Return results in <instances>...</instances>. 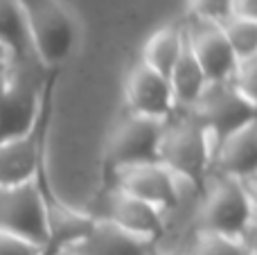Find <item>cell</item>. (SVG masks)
Listing matches in <instances>:
<instances>
[{
    "mask_svg": "<svg viewBox=\"0 0 257 255\" xmlns=\"http://www.w3.org/2000/svg\"><path fill=\"white\" fill-rule=\"evenodd\" d=\"M199 230L219 233L241 239L255 253V192L253 179L237 181L228 176L210 174L201 190Z\"/></svg>",
    "mask_w": 257,
    "mask_h": 255,
    "instance_id": "cell-1",
    "label": "cell"
},
{
    "mask_svg": "<svg viewBox=\"0 0 257 255\" xmlns=\"http://www.w3.org/2000/svg\"><path fill=\"white\" fill-rule=\"evenodd\" d=\"M212 138L187 111H176L163 122L158 140V163L178 181L201 192L210 176Z\"/></svg>",
    "mask_w": 257,
    "mask_h": 255,
    "instance_id": "cell-2",
    "label": "cell"
},
{
    "mask_svg": "<svg viewBox=\"0 0 257 255\" xmlns=\"http://www.w3.org/2000/svg\"><path fill=\"white\" fill-rule=\"evenodd\" d=\"M34 59L41 66H61L79 36L72 14L59 0H18Z\"/></svg>",
    "mask_w": 257,
    "mask_h": 255,
    "instance_id": "cell-3",
    "label": "cell"
},
{
    "mask_svg": "<svg viewBox=\"0 0 257 255\" xmlns=\"http://www.w3.org/2000/svg\"><path fill=\"white\" fill-rule=\"evenodd\" d=\"M192 117L210 134L212 143L257 120V104L246 99L230 81H208L190 108Z\"/></svg>",
    "mask_w": 257,
    "mask_h": 255,
    "instance_id": "cell-4",
    "label": "cell"
},
{
    "mask_svg": "<svg viewBox=\"0 0 257 255\" xmlns=\"http://www.w3.org/2000/svg\"><path fill=\"white\" fill-rule=\"evenodd\" d=\"M160 129H163V122L126 113L106 138V147H104L106 179L126 167L158 163Z\"/></svg>",
    "mask_w": 257,
    "mask_h": 255,
    "instance_id": "cell-5",
    "label": "cell"
},
{
    "mask_svg": "<svg viewBox=\"0 0 257 255\" xmlns=\"http://www.w3.org/2000/svg\"><path fill=\"white\" fill-rule=\"evenodd\" d=\"M0 230L25 237L45 248L48 208H45V192L36 181L0 188Z\"/></svg>",
    "mask_w": 257,
    "mask_h": 255,
    "instance_id": "cell-6",
    "label": "cell"
},
{
    "mask_svg": "<svg viewBox=\"0 0 257 255\" xmlns=\"http://www.w3.org/2000/svg\"><path fill=\"white\" fill-rule=\"evenodd\" d=\"M113 188L158 208L160 212H172L181 203V181L160 163H142L111 176Z\"/></svg>",
    "mask_w": 257,
    "mask_h": 255,
    "instance_id": "cell-7",
    "label": "cell"
},
{
    "mask_svg": "<svg viewBox=\"0 0 257 255\" xmlns=\"http://www.w3.org/2000/svg\"><path fill=\"white\" fill-rule=\"evenodd\" d=\"M93 217L95 219L111 221L117 228L126 230V233L136 235V237L149 239L154 244H158L163 239L165 228H167L165 212L140 201V199L131 197V194L122 192V190L113 188V185H108L106 194L102 199V210Z\"/></svg>",
    "mask_w": 257,
    "mask_h": 255,
    "instance_id": "cell-8",
    "label": "cell"
},
{
    "mask_svg": "<svg viewBox=\"0 0 257 255\" xmlns=\"http://www.w3.org/2000/svg\"><path fill=\"white\" fill-rule=\"evenodd\" d=\"M185 43L192 57L196 59L208 81H228L237 66V57L230 50L221 27L214 23L196 21L187 16L183 21Z\"/></svg>",
    "mask_w": 257,
    "mask_h": 255,
    "instance_id": "cell-9",
    "label": "cell"
},
{
    "mask_svg": "<svg viewBox=\"0 0 257 255\" xmlns=\"http://www.w3.org/2000/svg\"><path fill=\"white\" fill-rule=\"evenodd\" d=\"M124 102L128 113L149 120L165 122L176 113L169 88V79L158 75L156 70L147 68L145 63H138L124 79Z\"/></svg>",
    "mask_w": 257,
    "mask_h": 255,
    "instance_id": "cell-10",
    "label": "cell"
},
{
    "mask_svg": "<svg viewBox=\"0 0 257 255\" xmlns=\"http://www.w3.org/2000/svg\"><path fill=\"white\" fill-rule=\"evenodd\" d=\"M210 174L237 181L255 179L257 174V120L223 136L212 147Z\"/></svg>",
    "mask_w": 257,
    "mask_h": 255,
    "instance_id": "cell-11",
    "label": "cell"
},
{
    "mask_svg": "<svg viewBox=\"0 0 257 255\" xmlns=\"http://www.w3.org/2000/svg\"><path fill=\"white\" fill-rule=\"evenodd\" d=\"M45 122H36L32 131L16 138L0 140V188H12L36 181L41 172V158H43V145H41L39 129Z\"/></svg>",
    "mask_w": 257,
    "mask_h": 255,
    "instance_id": "cell-12",
    "label": "cell"
},
{
    "mask_svg": "<svg viewBox=\"0 0 257 255\" xmlns=\"http://www.w3.org/2000/svg\"><path fill=\"white\" fill-rule=\"evenodd\" d=\"M156 248L158 244L149 239L136 237L111 221L95 219L88 233L68 251L72 255H151Z\"/></svg>",
    "mask_w": 257,
    "mask_h": 255,
    "instance_id": "cell-13",
    "label": "cell"
},
{
    "mask_svg": "<svg viewBox=\"0 0 257 255\" xmlns=\"http://www.w3.org/2000/svg\"><path fill=\"white\" fill-rule=\"evenodd\" d=\"M48 208V242L43 255H59L72 248L90 230L95 217L88 212H77L63 203H54L45 197Z\"/></svg>",
    "mask_w": 257,
    "mask_h": 255,
    "instance_id": "cell-14",
    "label": "cell"
},
{
    "mask_svg": "<svg viewBox=\"0 0 257 255\" xmlns=\"http://www.w3.org/2000/svg\"><path fill=\"white\" fill-rule=\"evenodd\" d=\"M183 48H185V27H183V23H169V25L158 27L145 41L140 63L156 70L158 75L169 77Z\"/></svg>",
    "mask_w": 257,
    "mask_h": 255,
    "instance_id": "cell-15",
    "label": "cell"
},
{
    "mask_svg": "<svg viewBox=\"0 0 257 255\" xmlns=\"http://www.w3.org/2000/svg\"><path fill=\"white\" fill-rule=\"evenodd\" d=\"M167 79H169V88H172L176 111H190L194 106V102L199 99V95L203 93L208 79H205L203 70L199 68L196 59L192 57V52L187 50V43Z\"/></svg>",
    "mask_w": 257,
    "mask_h": 255,
    "instance_id": "cell-16",
    "label": "cell"
},
{
    "mask_svg": "<svg viewBox=\"0 0 257 255\" xmlns=\"http://www.w3.org/2000/svg\"><path fill=\"white\" fill-rule=\"evenodd\" d=\"M0 52L9 61L32 57L25 18L18 0H0Z\"/></svg>",
    "mask_w": 257,
    "mask_h": 255,
    "instance_id": "cell-17",
    "label": "cell"
},
{
    "mask_svg": "<svg viewBox=\"0 0 257 255\" xmlns=\"http://www.w3.org/2000/svg\"><path fill=\"white\" fill-rule=\"evenodd\" d=\"M219 27H221L230 50L235 52L237 61H239V59L257 57V21L230 16Z\"/></svg>",
    "mask_w": 257,
    "mask_h": 255,
    "instance_id": "cell-18",
    "label": "cell"
},
{
    "mask_svg": "<svg viewBox=\"0 0 257 255\" xmlns=\"http://www.w3.org/2000/svg\"><path fill=\"white\" fill-rule=\"evenodd\" d=\"M185 255H255L241 239L226 237L219 233L196 230L192 246Z\"/></svg>",
    "mask_w": 257,
    "mask_h": 255,
    "instance_id": "cell-19",
    "label": "cell"
},
{
    "mask_svg": "<svg viewBox=\"0 0 257 255\" xmlns=\"http://www.w3.org/2000/svg\"><path fill=\"white\" fill-rule=\"evenodd\" d=\"M235 0H190V18L221 25L232 16Z\"/></svg>",
    "mask_w": 257,
    "mask_h": 255,
    "instance_id": "cell-20",
    "label": "cell"
},
{
    "mask_svg": "<svg viewBox=\"0 0 257 255\" xmlns=\"http://www.w3.org/2000/svg\"><path fill=\"white\" fill-rule=\"evenodd\" d=\"M228 81H230L246 99L257 104V57L239 59L235 70H232V77Z\"/></svg>",
    "mask_w": 257,
    "mask_h": 255,
    "instance_id": "cell-21",
    "label": "cell"
},
{
    "mask_svg": "<svg viewBox=\"0 0 257 255\" xmlns=\"http://www.w3.org/2000/svg\"><path fill=\"white\" fill-rule=\"evenodd\" d=\"M0 255H43V246L0 230Z\"/></svg>",
    "mask_w": 257,
    "mask_h": 255,
    "instance_id": "cell-22",
    "label": "cell"
},
{
    "mask_svg": "<svg viewBox=\"0 0 257 255\" xmlns=\"http://www.w3.org/2000/svg\"><path fill=\"white\" fill-rule=\"evenodd\" d=\"M232 16L257 21V0H235L232 3Z\"/></svg>",
    "mask_w": 257,
    "mask_h": 255,
    "instance_id": "cell-23",
    "label": "cell"
},
{
    "mask_svg": "<svg viewBox=\"0 0 257 255\" xmlns=\"http://www.w3.org/2000/svg\"><path fill=\"white\" fill-rule=\"evenodd\" d=\"M151 255H185V253H160V251H158V248H156V251H154V253H151Z\"/></svg>",
    "mask_w": 257,
    "mask_h": 255,
    "instance_id": "cell-24",
    "label": "cell"
},
{
    "mask_svg": "<svg viewBox=\"0 0 257 255\" xmlns=\"http://www.w3.org/2000/svg\"><path fill=\"white\" fill-rule=\"evenodd\" d=\"M59 255H72L70 251H63V253H59Z\"/></svg>",
    "mask_w": 257,
    "mask_h": 255,
    "instance_id": "cell-25",
    "label": "cell"
}]
</instances>
